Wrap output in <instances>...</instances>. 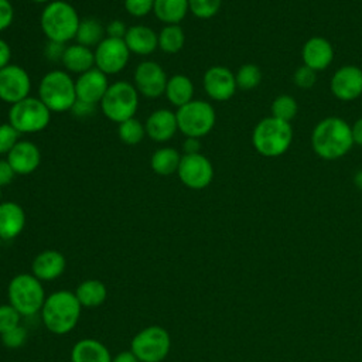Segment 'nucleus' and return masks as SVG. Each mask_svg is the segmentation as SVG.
<instances>
[{
  "label": "nucleus",
  "mask_w": 362,
  "mask_h": 362,
  "mask_svg": "<svg viewBox=\"0 0 362 362\" xmlns=\"http://www.w3.org/2000/svg\"><path fill=\"white\" fill-rule=\"evenodd\" d=\"M352 146V129L342 117H324L313 129L311 147L322 160L341 158L349 153Z\"/></svg>",
  "instance_id": "f257e3e1"
},
{
  "label": "nucleus",
  "mask_w": 362,
  "mask_h": 362,
  "mask_svg": "<svg viewBox=\"0 0 362 362\" xmlns=\"http://www.w3.org/2000/svg\"><path fill=\"white\" fill-rule=\"evenodd\" d=\"M81 311L82 305L74 291L57 290L47 296L40 314L42 324L49 332L65 335L76 327Z\"/></svg>",
  "instance_id": "f03ea898"
},
{
  "label": "nucleus",
  "mask_w": 362,
  "mask_h": 362,
  "mask_svg": "<svg viewBox=\"0 0 362 362\" xmlns=\"http://www.w3.org/2000/svg\"><path fill=\"white\" fill-rule=\"evenodd\" d=\"M75 7L64 0H52L44 6L40 16V27L48 41L66 44L74 40L79 25Z\"/></svg>",
  "instance_id": "7ed1b4c3"
},
{
  "label": "nucleus",
  "mask_w": 362,
  "mask_h": 362,
  "mask_svg": "<svg viewBox=\"0 0 362 362\" xmlns=\"http://www.w3.org/2000/svg\"><path fill=\"white\" fill-rule=\"evenodd\" d=\"M293 136L291 123L267 116L255 126L252 143L260 156L274 158L283 156L290 148Z\"/></svg>",
  "instance_id": "20e7f679"
},
{
  "label": "nucleus",
  "mask_w": 362,
  "mask_h": 362,
  "mask_svg": "<svg viewBox=\"0 0 362 362\" xmlns=\"http://www.w3.org/2000/svg\"><path fill=\"white\" fill-rule=\"evenodd\" d=\"M40 100L51 110V113L68 112L76 102L75 81L69 72L52 69L47 72L38 86Z\"/></svg>",
  "instance_id": "39448f33"
},
{
  "label": "nucleus",
  "mask_w": 362,
  "mask_h": 362,
  "mask_svg": "<svg viewBox=\"0 0 362 362\" xmlns=\"http://www.w3.org/2000/svg\"><path fill=\"white\" fill-rule=\"evenodd\" d=\"M7 297L8 304L13 305L21 317H31L40 313L47 298L41 280L33 273L14 276L7 286Z\"/></svg>",
  "instance_id": "423d86ee"
},
{
  "label": "nucleus",
  "mask_w": 362,
  "mask_h": 362,
  "mask_svg": "<svg viewBox=\"0 0 362 362\" xmlns=\"http://www.w3.org/2000/svg\"><path fill=\"white\" fill-rule=\"evenodd\" d=\"M102 113L115 123H122L134 117L139 107V92L127 81H116L109 85L100 100Z\"/></svg>",
  "instance_id": "0eeeda50"
},
{
  "label": "nucleus",
  "mask_w": 362,
  "mask_h": 362,
  "mask_svg": "<svg viewBox=\"0 0 362 362\" xmlns=\"http://www.w3.org/2000/svg\"><path fill=\"white\" fill-rule=\"evenodd\" d=\"M178 132L185 137L201 139L206 136L215 126L216 113L214 106L201 99H192L191 102L182 105L175 112Z\"/></svg>",
  "instance_id": "6e6552de"
},
{
  "label": "nucleus",
  "mask_w": 362,
  "mask_h": 362,
  "mask_svg": "<svg viewBox=\"0 0 362 362\" xmlns=\"http://www.w3.org/2000/svg\"><path fill=\"white\" fill-rule=\"evenodd\" d=\"M51 122V110L35 96L25 99L10 106L8 123L20 134H33L42 132Z\"/></svg>",
  "instance_id": "1a4fd4ad"
},
{
  "label": "nucleus",
  "mask_w": 362,
  "mask_h": 362,
  "mask_svg": "<svg viewBox=\"0 0 362 362\" xmlns=\"http://www.w3.org/2000/svg\"><path fill=\"white\" fill-rule=\"evenodd\" d=\"M171 348V338L165 328L148 325L140 329L130 342V351L140 362H161Z\"/></svg>",
  "instance_id": "9d476101"
},
{
  "label": "nucleus",
  "mask_w": 362,
  "mask_h": 362,
  "mask_svg": "<svg viewBox=\"0 0 362 362\" xmlns=\"http://www.w3.org/2000/svg\"><path fill=\"white\" fill-rule=\"evenodd\" d=\"M177 175L187 188L204 189L214 180V165L202 153L182 154Z\"/></svg>",
  "instance_id": "9b49d317"
},
{
  "label": "nucleus",
  "mask_w": 362,
  "mask_h": 362,
  "mask_svg": "<svg viewBox=\"0 0 362 362\" xmlns=\"http://www.w3.org/2000/svg\"><path fill=\"white\" fill-rule=\"evenodd\" d=\"M95 66L106 75L123 71L129 62L130 51L124 40L105 37L93 49Z\"/></svg>",
  "instance_id": "f8f14e48"
},
{
  "label": "nucleus",
  "mask_w": 362,
  "mask_h": 362,
  "mask_svg": "<svg viewBox=\"0 0 362 362\" xmlns=\"http://www.w3.org/2000/svg\"><path fill=\"white\" fill-rule=\"evenodd\" d=\"M133 81L139 95L148 99H156L164 95L168 78L164 68L158 62L144 61L136 66Z\"/></svg>",
  "instance_id": "ddd939ff"
},
{
  "label": "nucleus",
  "mask_w": 362,
  "mask_h": 362,
  "mask_svg": "<svg viewBox=\"0 0 362 362\" xmlns=\"http://www.w3.org/2000/svg\"><path fill=\"white\" fill-rule=\"evenodd\" d=\"M31 79L28 72L16 64L0 69V100L14 105L30 96Z\"/></svg>",
  "instance_id": "4468645a"
},
{
  "label": "nucleus",
  "mask_w": 362,
  "mask_h": 362,
  "mask_svg": "<svg viewBox=\"0 0 362 362\" xmlns=\"http://www.w3.org/2000/svg\"><path fill=\"white\" fill-rule=\"evenodd\" d=\"M202 85L205 93L216 102L229 100L238 89L235 74L222 65H214L208 68L204 74Z\"/></svg>",
  "instance_id": "2eb2a0df"
},
{
  "label": "nucleus",
  "mask_w": 362,
  "mask_h": 362,
  "mask_svg": "<svg viewBox=\"0 0 362 362\" xmlns=\"http://www.w3.org/2000/svg\"><path fill=\"white\" fill-rule=\"evenodd\" d=\"M332 95L344 102H351L362 95V69L356 65L338 68L329 82Z\"/></svg>",
  "instance_id": "dca6fc26"
},
{
  "label": "nucleus",
  "mask_w": 362,
  "mask_h": 362,
  "mask_svg": "<svg viewBox=\"0 0 362 362\" xmlns=\"http://www.w3.org/2000/svg\"><path fill=\"white\" fill-rule=\"evenodd\" d=\"M110 83L107 81V75L93 66L92 69L78 75V78L75 79L76 99L92 105L100 103Z\"/></svg>",
  "instance_id": "f3484780"
},
{
  "label": "nucleus",
  "mask_w": 362,
  "mask_h": 362,
  "mask_svg": "<svg viewBox=\"0 0 362 362\" xmlns=\"http://www.w3.org/2000/svg\"><path fill=\"white\" fill-rule=\"evenodd\" d=\"M6 158L17 175H27L40 167L41 151L33 141L18 140Z\"/></svg>",
  "instance_id": "a211bd4d"
},
{
  "label": "nucleus",
  "mask_w": 362,
  "mask_h": 362,
  "mask_svg": "<svg viewBox=\"0 0 362 362\" xmlns=\"http://www.w3.org/2000/svg\"><path fill=\"white\" fill-rule=\"evenodd\" d=\"M303 64L314 71H322L328 68L334 59L332 44L325 37H311L301 48Z\"/></svg>",
  "instance_id": "6ab92c4d"
},
{
  "label": "nucleus",
  "mask_w": 362,
  "mask_h": 362,
  "mask_svg": "<svg viewBox=\"0 0 362 362\" xmlns=\"http://www.w3.org/2000/svg\"><path fill=\"white\" fill-rule=\"evenodd\" d=\"M146 134L157 143H164L171 140L178 132L175 112L170 109H157L148 115L144 123Z\"/></svg>",
  "instance_id": "aec40b11"
},
{
  "label": "nucleus",
  "mask_w": 362,
  "mask_h": 362,
  "mask_svg": "<svg viewBox=\"0 0 362 362\" xmlns=\"http://www.w3.org/2000/svg\"><path fill=\"white\" fill-rule=\"evenodd\" d=\"M66 267L65 256L55 249H45L40 252L31 263V273L41 281H51L58 279Z\"/></svg>",
  "instance_id": "412c9836"
},
{
  "label": "nucleus",
  "mask_w": 362,
  "mask_h": 362,
  "mask_svg": "<svg viewBox=\"0 0 362 362\" xmlns=\"http://www.w3.org/2000/svg\"><path fill=\"white\" fill-rule=\"evenodd\" d=\"M25 226V212L14 201L0 202V238L11 240L17 238Z\"/></svg>",
  "instance_id": "4be33fe9"
},
{
  "label": "nucleus",
  "mask_w": 362,
  "mask_h": 362,
  "mask_svg": "<svg viewBox=\"0 0 362 362\" xmlns=\"http://www.w3.org/2000/svg\"><path fill=\"white\" fill-rule=\"evenodd\" d=\"M123 40L130 54L136 55H150L158 48V34L143 24L129 27Z\"/></svg>",
  "instance_id": "5701e85b"
},
{
  "label": "nucleus",
  "mask_w": 362,
  "mask_h": 362,
  "mask_svg": "<svg viewBox=\"0 0 362 362\" xmlns=\"http://www.w3.org/2000/svg\"><path fill=\"white\" fill-rule=\"evenodd\" d=\"M61 62L66 72L81 75L95 66V54L92 48L76 42L65 47Z\"/></svg>",
  "instance_id": "b1692460"
},
{
  "label": "nucleus",
  "mask_w": 362,
  "mask_h": 362,
  "mask_svg": "<svg viewBox=\"0 0 362 362\" xmlns=\"http://www.w3.org/2000/svg\"><path fill=\"white\" fill-rule=\"evenodd\" d=\"M71 362H112V355L100 341L83 338L72 346Z\"/></svg>",
  "instance_id": "393cba45"
},
{
  "label": "nucleus",
  "mask_w": 362,
  "mask_h": 362,
  "mask_svg": "<svg viewBox=\"0 0 362 362\" xmlns=\"http://www.w3.org/2000/svg\"><path fill=\"white\" fill-rule=\"evenodd\" d=\"M74 293L82 308H96L107 298V288L105 283L98 279H86L81 281Z\"/></svg>",
  "instance_id": "a878e982"
},
{
  "label": "nucleus",
  "mask_w": 362,
  "mask_h": 362,
  "mask_svg": "<svg viewBox=\"0 0 362 362\" xmlns=\"http://www.w3.org/2000/svg\"><path fill=\"white\" fill-rule=\"evenodd\" d=\"M167 100L177 109L194 99V83L182 74H175L168 78L165 92Z\"/></svg>",
  "instance_id": "bb28decb"
},
{
  "label": "nucleus",
  "mask_w": 362,
  "mask_h": 362,
  "mask_svg": "<svg viewBox=\"0 0 362 362\" xmlns=\"http://www.w3.org/2000/svg\"><path fill=\"white\" fill-rule=\"evenodd\" d=\"M188 0H154L153 13L164 24H180L188 14Z\"/></svg>",
  "instance_id": "cd10ccee"
},
{
  "label": "nucleus",
  "mask_w": 362,
  "mask_h": 362,
  "mask_svg": "<svg viewBox=\"0 0 362 362\" xmlns=\"http://www.w3.org/2000/svg\"><path fill=\"white\" fill-rule=\"evenodd\" d=\"M180 161H181V154L178 153V150H175L174 147L165 146V147L157 148L153 153L150 158V165H151V170L158 175H171L177 173Z\"/></svg>",
  "instance_id": "c85d7f7f"
},
{
  "label": "nucleus",
  "mask_w": 362,
  "mask_h": 362,
  "mask_svg": "<svg viewBox=\"0 0 362 362\" xmlns=\"http://www.w3.org/2000/svg\"><path fill=\"white\" fill-rule=\"evenodd\" d=\"M105 33L106 30L102 25V23L98 21L96 18L89 17L79 21L75 40L78 44L92 48V47H96L105 38Z\"/></svg>",
  "instance_id": "c756f323"
},
{
  "label": "nucleus",
  "mask_w": 362,
  "mask_h": 362,
  "mask_svg": "<svg viewBox=\"0 0 362 362\" xmlns=\"http://www.w3.org/2000/svg\"><path fill=\"white\" fill-rule=\"evenodd\" d=\"M185 44V33L180 24H165L158 33V48L165 54H177Z\"/></svg>",
  "instance_id": "7c9ffc66"
},
{
  "label": "nucleus",
  "mask_w": 362,
  "mask_h": 362,
  "mask_svg": "<svg viewBox=\"0 0 362 362\" xmlns=\"http://www.w3.org/2000/svg\"><path fill=\"white\" fill-rule=\"evenodd\" d=\"M117 134H119V139L124 144L136 146L144 139L146 129L140 120H137L136 117H132V119H127V120L119 123Z\"/></svg>",
  "instance_id": "2f4dec72"
},
{
  "label": "nucleus",
  "mask_w": 362,
  "mask_h": 362,
  "mask_svg": "<svg viewBox=\"0 0 362 362\" xmlns=\"http://www.w3.org/2000/svg\"><path fill=\"white\" fill-rule=\"evenodd\" d=\"M272 116L276 119H280L283 122L291 123V120L296 117L298 105L296 99L290 95H279L273 102H272Z\"/></svg>",
  "instance_id": "473e14b6"
},
{
  "label": "nucleus",
  "mask_w": 362,
  "mask_h": 362,
  "mask_svg": "<svg viewBox=\"0 0 362 362\" xmlns=\"http://www.w3.org/2000/svg\"><path fill=\"white\" fill-rule=\"evenodd\" d=\"M235 79L239 89L252 90L257 88L259 83L262 82V71L257 65L247 62L239 66V69L235 74Z\"/></svg>",
  "instance_id": "72a5a7b5"
},
{
  "label": "nucleus",
  "mask_w": 362,
  "mask_h": 362,
  "mask_svg": "<svg viewBox=\"0 0 362 362\" xmlns=\"http://www.w3.org/2000/svg\"><path fill=\"white\" fill-rule=\"evenodd\" d=\"M221 4L222 0H188L189 13L201 20H208L216 16L221 10Z\"/></svg>",
  "instance_id": "f704fd0d"
},
{
  "label": "nucleus",
  "mask_w": 362,
  "mask_h": 362,
  "mask_svg": "<svg viewBox=\"0 0 362 362\" xmlns=\"http://www.w3.org/2000/svg\"><path fill=\"white\" fill-rule=\"evenodd\" d=\"M21 315L10 304H0V335L20 325Z\"/></svg>",
  "instance_id": "c9c22d12"
},
{
  "label": "nucleus",
  "mask_w": 362,
  "mask_h": 362,
  "mask_svg": "<svg viewBox=\"0 0 362 362\" xmlns=\"http://www.w3.org/2000/svg\"><path fill=\"white\" fill-rule=\"evenodd\" d=\"M20 133L10 124L1 123L0 124V156H7L10 150L17 144Z\"/></svg>",
  "instance_id": "e433bc0d"
},
{
  "label": "nucleus",
  "mask_w": 362,
  "mask_h": 362,
  "mask_svg": "<svg viewBox=\"0 0 362 362\" xmlns=\"http://www.w3.org/2000/svg\"><path fill=\"white\" fill-rule=\"evenodd\" d=\"M27 337H28V332L27 329L20 324L17 325L16 328L4 332L0 335L1 338V344L7 348H11V349H17V348H21L25 341H27Z\"/></svg>",
  "instance_id": "4c0bfd02"
},
{
  "label": "nucleus",
  "mask_w": 362,
  "mask_h": 362,
  "mask_svg": "<svg viewBox=\"0 0 362 362\" xmlns=\"http://www.w3.org/2000/svg\"><path fill=\"white\" fill-rule=\"evenodd\" d=\"M293 81L294 83L300 88V89H310L315 85L317 82V71L311 69L307 65H301L294 71L293 75Z\"/></svg>",
  "instance_id": "58836bf2"
},
{
  "label": "nucleus",
  "mask_w": 362,
  "mask_h": 362,
  "mask_svg": "<svg viewBox=\"0 0 362 362\" xmlns=\"http://www.w3.org/2000/svg\"><path fill=\"white\" fill-rule=\"evenodd\" d=\"M124 10L133 17H144L153 11L154 0H123Z\"/></svg>",
  "instance_id": "ea45409f"
},
{
  "label": "nucleus",
  "mask_w": 362,
  "mask_h": 362,
  "mask_svg": "<svg viewBox=\"0 0 362 362\" xmlns=\"http://www.w3.org/2000/svg\"><path fill=\"white\" fill-rule=\"evenodd\" d=\"M14 20V8L10 0H0V33L7 30Z\"/></svg>",
  "instance_id": "a19ab883"
},
{
  "label": "nucleus",
  "mask_w": 362,
  "mask_h": 362,
  "mask_svg": "<svg viewBox=\"0 0 362 362\" xmlns=\"http://www.w3.org/2000/svg\"><path fill=\"white\" fill-rule=\"evenodd\" d=\"M64 51H65V44L48 41L44 48V55L48 61H61Z\"/></svg>",
  "instance_id": "79ce46f5"
},
{
  "label": "nucleus",
  "mask_w": 362,
  "mask_h": 362,
  "mask_svg": "<svg viewBox=\"0 0 362 362\" xmlns=\"http://www.w3.org/2000/svg\"><path fill=\"white\" fill-rule=\"evenodd\" d=\"M127 25L122 21V20H113L107 24V27H105L106 30V37H110V38H119V40H123L126 33H127Z\"/></svg>",
  "instance_id": "37998d69"
},
{
  "label": "nucleus",
  "mask_w": 362,
  "mask_h": 362,
  "mask_svg": "<svg viewBox=\"0 0 362 362\" xmlns=\"http://www.w3.org/2000/svg\"><path fill=\"white\" fill-rule=\"evenodd\" d=\"M16 171L13 170V167L10 165V163L7 161V158H1L0 160V187H6L8 185L14 177H16Z\"/></svg>",
  "instance_id": "c03bdc74"
},
{
  "label": "nucleus",
  "mask_w": 362,
  "mask_h": 362,
  "mask_svg": "<svg viewBox=\"0 0 362 362\" xmlns=\"http://www.w3.org/2000/svg\"><path fill=\"white\" fill-rule=\"evenodd\" d=\"M95 106H96V105H92V103H88V102H83V100L76 99V102L74 103L71 112H72L76 117H89V116L95 112Z\"/></svg>",
  "instance_id": "a18cd8bd"
},
{
  "label": "nucleus",
  "mask_w": 362,
  "mask_h": 362,
  "mask_svg": "<svg viewBox=\"0 0 362 362\" xmlns=\"http://www.w3.org/2000/svg\"><path fill=\"white\" fill-rule=\"evenodd\" d=\"M11 59V48L6 42V40L0 38V69L7 66Z\"/></svg>",
  "instance_id": "49530a36"
},
{
  "label": "nucleus",
  "mask_w": 362,
  "mask_h": 362,
  "mask_svg": "<svg viewBox=\"0 0 362 362\" xmlns=\"http://www.w3.org/2000/svg\"><path fill=\"white\" fill-rule=\"evenodd\" d=\"M182 150L184 154H194V153H199L201 150V143L199 139H194V137H187L184 144H182Z\"/></svg>",
  "instance_id": "de8ad7c7"
},
{
  "label": "nucleus",
  "mask_w": 362,
  "mask_h": 362,
  "mask_svg": "<svg viewBox=\"0 0 362 362\" xmlns=\"http://www.w3.org/2000/svg\"><path fill=\"white\" fill-rule=\"evenodd\" d=\"M352 139H354V144L362 146V117H359L352 126Z\"/></svg>",
  "instance_id": "09e8293b"
},
{
  "label": "nucleus",
  "mask_w": 362,
  "mask_h": 362,
  "mask_svg": "<svg viewBox=\"0 0 362 362\" xmlns=\"http://www.w3.org/2000/svg\"><path fill=\"white\" fill-rule=\"evenodd\" d=\"M112 362H140L132 351H122L112 358Z\"/></svg>",
  "instance_id": "8fccbe9b"
},
{
  "label": "nucleus",
  "mask_w": 362,
  "mask_h": 362,
  "mask_svg": "<svg viewBox=\"0 0 362 362\" xmlns=\"http://www.w3.org/2000/svg\"><path fill=\"white\" fill-rule=\"evenodd\" d=\"M354 182H355V185H356L359 189H362V168L355 173V175H354Z\"/></svg>",
  "instance_id": "3c124183"
},
{
  "label": "nucleus",
  "mask_w": 362,
  "mask_h": 362,
  "mask_svg": "<svg viewBox=\"0 0 362 362\" xmlns=\"http://www.w3.org/2000/svg\"><path fill=\"white\" fill-rule=\"evenodd\" d=\"M33 3H38V4H48L49 1H52V0H31Z\"/></svg>",
  "instance_id": "603ef678"
},
{
  "label": "nucleus",
  "mask_w": 362,
  "mask_h": 362,
  "mask_svg": "<svg viewBox=\"0 0 362 362\" xmlns=\"http://www.w3.org/2000/svg\"><path fill=\"white\" fill-rule=\"evenodd\" d=\"M3 242H4V240L0 238V249H1V245H3Z\"/></svg>",
  "instance_id": "864d4df0"
},
{
  "label": "nucleus",
  "mask_w": 362,
  "mask_h": 362,
  "mask_svg": "<svg viewBox=\"0 0 362 362\" xmlns=\"http://www.w3.org/2000/svg\"><path fill=\"white\" fill-rule=\"evenodd\" d=\"M0 202H1V187H0Z\"/></svg>",
  "instance_id": "5fc2aeb1"
}]
</instances>
